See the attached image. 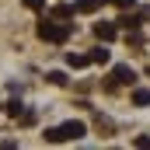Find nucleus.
<instances>
[{
    "label": "nucleus",
    "instance_id": "obj_1",
    "mask_svg": "<svg viewBox=\"0 0 150 150\" xmlns=\"http://www.w3.org/2000/svg\"><path fill=\"white\" fill-rule=\"evenodd\" d=\"M84 133H87V126H84L80 119H70V122H63V126H56V129H45L42 140H45V143H70V140H80Z\"/></svg>",
    "mask_w": 150,
    "mask_h": 150
},
{
    "label": "nucleus",
    "instance_id": "obj_2",
    "mask_svg": "<svg viewBox=\"0 0 150 150\" xmlns=\"http://www.w3.org/2000/svg\"><path fill=\"white\" fill-rule=\"evenodd\" d=\"M35 32H38V38H42V42H56V45H63V42L70 38V25H67V21L59 25V21H52V18H42Z\"/></svg>",
    "mask_w": 150,
    "mask_h": 150
},
{
    "label": "nucleus",
    "instance_id": "obj_3",
    "mask_svg": "<svg viewBox=\"0 0 150 150\" xmlns=\"http://www.w3.org/2000/svg\"><path fill=\"white\" fill-rule=\"evenodd\" d=\"M133 80H136V70L126 67V63H119V67L112 70V84H108V91H115L119 84H133Z\"/></svg>",
    "mask_w": 150,
    "mask_h": 150
},
{
    "label": "nucleus",
    "instance_id": "obj_4",
    "mask_svg": "<svg viewBox=\"0 0 150 150\" xmlns=\"http://www.w3.org/2000/svg\"><path fill=\"white\" fill-rule=\"evenodd\" d=\"M147 18H150V7H143L140 14H122V18H119V28H126V32H133V28H140V25H143Z\"/></svg>",
    "mask_w": 150,
    "mask_h": 150
},
{
    "label": "nucleus",
    "instance_id": "obj_5",
    "mask_svg": "<svg viewBox=\"0 0 150 150\" xmlns=\"http://www.w3.org/2000/svg\"><path fill=\"white\" fill-rule=\"evenodd\" d=\"M115 35H119V25H112V21H98V25H94V38H101V42H112Z\"/></svg>",
    "mask_w": 150,
    "mask_h": 150
},
{
    "label": "nucleus",
    "instance_id": "obj_6",
    "mask_svg": "<svg viewBox=\"0 0 150 150\" xmlns=\"http://www.w3.org/2000/svg\"><path fill=\"white\" fill-rule=\"evenodd\" d=\"M105 0H80V4H74V11L77 14H91V11H98Z\"/></svg>",
    "mask_w": 150,
    "mask_h": 150
},
{
    "label": "nucleus",
    "instance_id": "obj_7",
    "mask_svg": "<svg viewBox=\"0 0 150 150\" xmlns=\"http://www.w3.org/2000/svg\"><path fill=\"white\" fill-rule=\"evenodd\" d=\"M133 105H140V108L150 105V91H147V87H136V91H133Z\"/></svg>",
    "mask_w": 150,
    "mask_h": 150
},
{
    "label": "nucleus",
    "instance_id": "obj_8",
    "mask_svg": "<svg viewBox=\"0 0 150 150\" xmlns=\"http://www.w3.org/2000/svg\"><path fill=\"white\" fill-rule=\"evenodd\" d=\"M87 63H91V56H77V52H70V56H67V67H74V70L87 67Z\"/></svg>",
    "mask_w": 150,
    "mask_h": 150
},
{
    "label": "nucleus",
    "instance_id": "obj_9",
    "mask_svg": "<svg viewBox=\"0 0 150 150\" xmlns=\"http://www.w3.org/2000/svg\"><path fill=\"white\" fill-rule=\"evenodd\" d=\"M91 63H108V49H94L91 52Z\"/></svg>",
    "mask_w": 150,
    "mask_h": 150
},
{
    "label": "nucleus",
    "instance_id": "obj_10",
    "mask_svg": "<svg viewBox=\"0 0 150 150\" xmlns=\"http://www.w3.org/2000/svg\"><path fill=\"white\" fill-rule=\"evenodd\" d=\"M77 11L74 7H67V4H63V7H56V11H52V18H74Z\"/></svg>",
    "mask_w": 150,
    "mask_h": 150
},
{
    "label": "nucleus",
    "instance_id": "obj_11",
    "mask_svg": "<svg viewBox=\"0 0 150 150\" xmlns=\"http://www.w3.org/2000/svg\"><path fill=\"white\" fill-rule=\"evenodd\" d=\"M21 112H25V108H21V101H18V98H14V101H7V115H14V119H18Z\"/></svg>",
    "mask_w": 150,
    "mask_h": 150
},
{
    "label": "nucleus",
    "instance_id": "obj_12",
    "mask_svg": "<svg viewBox=\"0 0 150 150\" xmlns=\"http://www.w3.org/2000/svg\"><path fill=\"white\" fill-rule=\"evenodd\" d=\"M49 80H52V84H59V87H63V84H67V74H63V70H52V74H49Z\"/></svg>",
    "mask_w": 150,
    "mask_h": 150
},
{
    "label": "nucleus",
    "instance_id": "obj_13",
    "mask_svg": "<svg viewBox=\"0 0 150 150\" xmlns=\"http://www.w3.org/2000/svg\"><path fill=\"white\" fill-rule=\"evenodd\" d=\"M28 11H45V0H25Z\"/></svg>",
    "mask_w": 150,
    "mask_h": 150
},
{
    "label": "nucleus",
    "instance_id": "obj_14",
    "mask_svg": "<svg viewBox=\"0 0 150 150\" xmlns=\"http://www.w3.org/2000/svg\"><path fill=\"white\" fill-rule=\"evenodd\" d=\"M115 7H122V11H126V7H133V4H136V0H112Z\"/></svg>",
    "mask_w": 150,
    "mask_h": 150
}]
</instances>
